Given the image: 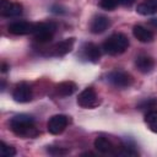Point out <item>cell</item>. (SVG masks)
<instances>
[{"label": "cell", "instance_id": "1", "mask_svg": "<svg viewBox=\"0 0 157 157\" xmlns=\"http://www.w3.org/2000/svg\"><path fill=\"white\" fill-rule=\"evenodd\" d=\"M9 125L11 131L20 137L28 139V137H36L38 135V131L34 125V119L28 114L15 115L13 118H11Z\"/></svg>", "mask_w": 157, "mask_h": 157}, {"label": "cell", "instance_id": "2", "mask_svg": "<svg viewBox=\"0 0 157 157\" xmlns=\"http://www.w3.org/2000/svg\"><path fill=\"white\" fill-rule=\"evenodd\" d=\"M128 47L129 39L123 33H114L103 43V49L109 55H119L124 53Z\"/></svg>", "mask_w": 157, "mask_h": 157}, {"label": "cell", "instance_id": "3", "mask_svg": "<svg viewBox=\"0 0 157 157\" xmlns=\"http://www.w3.org/2000/svg\"><path fill=\"white\" fill-rule=\"evenodd\" d=\"M56 29L55 23L53 22H40V23H36L34 25V31H33V36L34 39L39 43H47L49 40H52L54 32Z\"/></svg>", "mask_w": 157, "mask_h": 157}, {"label": "cell", "instance_id": "4", "mask_svg": "<svg viewBox=\"0 0 157 157\" xmlns=\"http://www.w3.org/2000/svg\"><path fill=\"white\" fill-rule=\"evenodd\" d=\"M107 80L110 85H113L117 88H126L132 85V76L123 70H113L108 72Z\"/></svg>", "mask_w": 157, "mask_h": 157}, {"label": "cell", "instance_id": "5", "mask_svg": "<svg viewBox=\"0 0 157 157\" xmlns=\"http://www.w3.org/2000/svg\"><path fill=\"white\" fill-rule=\"evenodd\" d=\"M77 104L82 108H96L99 104V99L94 90L92 87H87L78 94Z\"/></svg>", "mask_w": 157, "mask_h": 157}, {"label": "cell", "instance_id": "6", "mask_svg": "<svg viewBox=\"0 0 157 157\" xmlns=\"http://www.w3.org/2000/svg\"><path fill=\"white\" fill-rule=\"evenodd\" d=\"M67 123H69V118L64 114H56V115H53L48 124H47V128H48V131L53 135H59L61 134L65 128L67 126Z\"/></svg>", "mask_w": 157, "mask_h": 157}, {"label": "cell", "instance_id": "7", "mask_svg": "<svg viewBox=\"0 0 157 157\" xmlns=\"http://www.w3.org/2000/svg\"><path fill=\"white\" fill-rule=\"evenodd\" d=\"M12 98L18 103H26L32 99V88L27 82H20L15 86Z\"/></svg>", "mask_w": 157, "mask_h": 157}, {"label": "cell", "instance_id": "8", "mask_svg": "<svg viewBox=\"0 0 157 157\" xmlns=\"http://www.w3.org/2000/svg\"><path fill=\"white\" fill-rule=\"evenodd\" d=\"M34 25L32 22L27 21H16L9 25V32L15 34V36H25V34H31L34 31Z\"/></svg>", "mask_w": 157, "mask_h": 157}, {"label": "cell", "instance_id": "9", "mask_svg": "<svg viewBox=\"0 0 157 157\" xmlns=\"http://www.w3.org/2000/svg\"><path fill=\"white\" fill-rule=\"evenodd\" d=\"M0 12L5 17H16L22 13V5L17 2H11L9 0H1Z\"/></svg>", "mask_w": 157, "mask_h": 157}, {"label": "cell", "instance_id": "10", "mask_svg": "<svg viewBox=\"0 0 157 157\" xmlns=\"http://www.w3.org/2000/svg\"><path fill=\"white\" fill-rule=\"evenodd\" d=\"M74 43H75V38H66V39L56 43L55 45H53L49 54L53 56H63V55L67 54L69 52H71Z\"/></svg>", "mask_w": 157, "mask_h": 157}, {"label": "cell", "instance_id": "11", "mask_svg": "<svg viewBox=\"0 0 157 157\" xmlns=\"http://www.w3.org/2000/svg\"><path fill=\"white\" fill-rule=\"evenodd\" d=\"M110 25V21L107 16H103V15H98V16H94L91 21V25H90V29L92 33L94 34H98V33H103Z\"/></svg>", "mask_w": 157, "mask_h": 157}, {"label": "cell", "instance_id": "12", "mask_svg": "<svg viewBox=\"0 0 157 157\" xmlns=\"http://www.w3.org/2000/svg\"><path fill=\"white\" fill-rule=\"evenodd\" d=\"M94 147L98 152L104 155H117V147L105 137H97L94 140Z\"/></svg>", "mask_w": 157, "mask_h": 157}, {"label": "cell", "instance_id": "13", "mask_svg": "<svg viewBox=\"0 0 157 157\" xmlns=\"http://www.w3.org/2000/svg\"><path fill=\"white\" fill-rule=\"evenodd\" d=\"M82 53L86 59H88L92 63H97L101 58V50L99 47L94 43H86L82 47Z\"/></svg>", "mask_w": 157, "mask_h": 157}, {"label": "cell", "instance_id": "14", "mask_svg": "<svg viewBox=\"0 0 157 157\" xmlns=\"http://www.w3.org/2000/svg\"><path fill=\"white\" fill-rule=\"evenodd\" d=\"M135 65L137 67V70L142 74H148L152 71L153 66H155V61L152 58L147 56V55H140L136 58L135 60Z\"/></svg>", "mask_w": 157, "mask_h": 157}, {"label": "cell", "instance_id": "15", "mask_svg": "<svg viewBox=\"0 0 157 157\" xmlns=\"http://www.w3.org/2000/svg\"><path fill=\"white\" fill-rule=\"evenodd\" d=\"M76 83L72 82V81H64V82H60L59 85L55 86V96H59V97H67V96H71L75 91H76Z\"/></svg>", "mask_w": 157, "mask_h": 157}, {"label": "cell", "instance_id": "16", "mask_svg": "<svg viewBox=\"0 0 157 157\" xmlns=\"http://www.w3.org/2000/svg\"><path fill=\"white\" fill-rule=\"evenodd\" d=\"M136 11L144 16L156 13L157 12V0H145L144 2L137 5Z\"/></svg>", "mask_w": 157, "mask_h": 157}, {"label": "cell", "instance_id": "17", "mask_svg": "<svg viewBox=\"0 0 157 157\" xmlns=\"http://www.w3.org/2000/svg\"><path fill=\"white\" fill-rule=\"evenodd\" d=\"M132 33H134V37H135L137 40L142 42V43H148V42H152V39H153L152 32L148 31L147 28L142 27V26H139V25L134 27Z\"/></svg>", "mask_w": 157, "mask_h": 157}, {"label": "cell", "instance_id": "18", "mask_svg": "<svg viewBox=\"0 0 157 157\" xmlns=\"http://www.w3.org/2000/svg\"><path fill=\"white\" fill-rule=\"evenodd\" d=\"M145 123L147 124V126L151 131L157 132V112L156 110H150L145 115Z\"/></svg>", "mask_w": 157, "mask_h": 157}, {"label": "cell", "instance_id": "19", "mask_svg": "<svg viewBox=\"0 0 157 157\" xmlns=\"http://www.w3.org/2000/svg\"><path fill=\"white\" fill-rule=\"evenodd\" d=\"M0 155L2 157H12L16 155V150H15V147L6 145L5 142H1L0 144Z\"/></svg>", "mask_w": 157, "mask_h": 157}, {"label": "cell", "instance_id": "20", "mask_svg": "<svg viewBox=\"0 0 157 157\" xmlns=\"http://www.w3.org/2000/svg\"><path fill=\"white\" fill-rule=\"evenodd\" d=\"M119 4H120V0H101L99 1L101 7L104 10H108V11L114 10Z\"/></svg>", "mask_w": 157, "mask_h": 157}, {"label": "cell", "instance_id": "21", "mask_svg": "<svg viewBox=\"0 0 157 157\" xmlns=\"http://www.w3.org/2000/svg\"><path fill=\"white\" fill-rule=\"evenodd\" d=\"M134 1L135 0H120V4L124 5V6H130V5H132Z\"/></svg>", "mask_w": 157, "mask_h": 157}, {"label": "cell", "instance_id": "22", "mask_svg": "<svg viewBox=\"0 0 157 157\" xmlns=\"http://www.w3.org/2000/svg\"><path fill=\"white\" fill-rule=\"evenodd\" d=\"M7 69H9V66H7L5 63H2V65H1V71H2V72H6Z\"/></svg>", "mask_w": 157, "mask_h": 157}]
</instances>
